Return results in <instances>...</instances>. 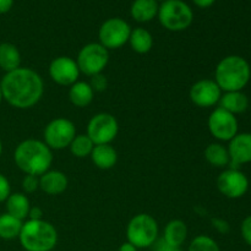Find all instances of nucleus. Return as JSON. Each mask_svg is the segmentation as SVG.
Instances as JSON below:
<instances>
[{
  "mask_svg": "<svg viewBox=\"0 0 251 251\" xmlns=\"http://www.w3.org/2000/svg\"><path fill=\"white\" fill-rule=\"evenodd\" d=\"M2 100L16 109H29L42 100L44 82L37 71L22 68L6 73L0 80Z\"/></svg>",
  "mask_w": 251,
  "mask_h": 251,
  "instance_id": "nucleus-1",
  "label": "nucleus"
},
{
  "mask_svg": "<svg viewBox=\"0 0 251 251\" xmlns=\"http://www.w3.org/2000/svg\"><path fill=\"white\" fill-rule=\"evenodd\" d=\"M14 162L22 173L41 176L50 169L53 153L41 140L27 139L20 142L15 149Z\"/></svg>",
  "mask_w": 251,
  "mask_h": 251,
  "instance_id": "nucleus-2",
  "label": "nucleus"
},
{
  "mask_svg": "<svg viewBox=\"0 0 251 251\" xmlns=\"http://www.w3.org/2000/svg\"><path fill=\"white\" fill-rule=\"evenodd\" d=\"M251 66L240 55H227L218 61L215 69V78L222 92L243 91L250 82Z\"/></svg>",
  "mask_w": 251,
  "mask_h": 251,
  "instance_id": "nucleus-3",
  "label": "nucleus"
},
{
  "mask_svg": "<svg viewBox=\"0 0 251 251\" xmlns=\"http://www.w3.org/2000/svg\"><path fill=\"white\" fill-rule=\"evenodd\" d=\"M19 240L26 251H51L58 244V232L48 221L27 220L22 226Z\"/></svg>",
  "mask_w": 251,
  "mask_h": 251,
  "instance_id": "nucleus-4",
  "label": "nucleus"
},
{
  "mask_svg": "<svg viewBox=\"0 0 251 251\" xmlns=\"http://www.w3.org/2000/svg\"><path fill=\"white\" fill-rule=\"evenodd\" d=\"M158 223L149 213L135 215L126 226V239L137 249L151 248L158 239Z\"/></svg>",
  "mask_w": 251,
  "mask_h": 251,
  "instance_id": "nucleus-5",
  "label": "nucleus"
},
{
  "mask_svg": "<svg viewBox=\"0 0 251 251\" xmlns=\"http://www.w3.org/2000/svg\"><path fill=\"white\" fill-rule=\"evenodd\" d=\"M159 22L166 29L172 32H180L189 28L194 21V12L191 7L183 0H167L158 7Z\"/></svg>",
  "mask_w": 251,
  "mask_h": 251,
  "instance_id": "nucleus-6",
  "label": "nucleus"
},
{
  "mask_svg": "<svg viewBox=\"0 0 251 251\" xmlns=\"http://www.w3.org/2000/svg\"><path fill=\"white\" fill-rule=\"evenodd\" d=\"M75 60L80 69V73L91 77L97 74H102L107 68L109 63V50L100 43L92 42L85 44L80 49Z\"/></svg>",
  "mask_w": 251,
  "mask_h": 251,
  "instance_id": "nucleus-7",
  "label": "nucleus"
},
{
  "mask_svg": "<svg viewBox=\"0 0 251 251\" xmlns=\"http://www.w3.org/2000/svg\"><path fill=\"white\" fill-rule=\"evenodd\" d=\"M76 136V126L70 119L55 118L46 125L43 131V142L53 151H60L70 146Z\"/></svg>",
  "mask_w": 251,
  "mask_h": 251,
  "instance_id": "nucleus-8",
  "label": "nucleus"
},
{
  "mask_svg": "<svg viewBox=\"0 0 251 251\" xmlns=\"http://www.w3.org/2000/svg\"><path fill=\"white\" fill-rule=\"evenodd\" d=\"M131 27L125 20L120 17L108 19L100 25L98 31V43L102 44L108 50L119 49L129 42Z\"/></svg>",
  "mask_w": 251,
  "mask_h": 251,
  "instance_id": "nucleus-9",
  "label": "nucleus"
},
{
  "mask_svg": "<svg viewBox=\"0 0 251 251\" xmlns=\"http://www.w3.org/2000/svg\"><path fill=\"white\" fill-rule=\"evenodd\" d=\"M119 132V123L110 113H98L90 119L87 124V136L95 145L110 144Z\"/></svg>",
  "mask_w": 251,
  "mask_h": 251,
  "instance_id": "nucleus-10",
  "label": "nucleus"
},
{
  "mask_svg": "<svg viewBox=\"0 0 251 251\" xmlns=\"http://www.w3.org/2000/svg\"><path fill=\"white\" fill-rule=\"evenodd\" d=\"M210 134L218 142H229L239 132V123L237 117L223 108L217 107L211 112L207 120Z\"/></svg>",
  "mask_w": 251,
  "mask_h": 251,
  "instance_id": "nucleus-11",
  "label": "nucleus"
},
{
  "mask_svg": "<svg viewBox=\"0 0 251 251\" xmlns=\"http://www.w3.org/2000/svg\"><path fill=\"white\" fill-rule=\"evenodd\" d=\"M217 189L223 196L232 200L243 198L249 190V179L238 168H227L218 176Z\"/></svg>",
  "mask_w": 251,
  "mask_h": 251,
  "instance_id": "nucleus-12",
  "label": "nucleus"
},
{
  "mask_svg": "<svg viewBox=\"0 0 251 251\" xmlns=\"http://www.w3.org/2000/svg\"><path fill=\"white\" fill-rule=\"evenodd\" d=\"M222 90L212 78H202L194 83L189 91V98L199 108H212L220 103Z\"/></svg>",
  "mask_w": 251,
  "mask_h": 251,
  "instance_id": "nucleus-13",
  "label": "nucleus"
},
{
  "mask_svg": "<svg viewBox=\"0 0 251 251\" xmlns=\"http://www.w3.org/2000/svg\"><path fill=\"white\" fill-rule=\"evenodd\" d=\"M48 73L56 85L69 86V87L78 81V76L81 74L75 59L66 55L54 58L49 64Z\"/></svg>",
  "mask_w": 251,
  "mask_h": 251,
  "instance_id": "nucleus-14",
  "label": "nucleus"
},
{
  "mask_svg": "<svg viewBox=\"0 0 251 251\" xmlns=\"http://www.w3.org/2000/svg\"><path fill=\"white\" fill-rule=\"evenodd\" d=\"M228 153L230 158V168H238L251 163V132H238L228 142Z\"/></svg>",
  "mask_w": 251,
  "mask_h": 251,
  "instance_id": "nucleus-15",
  "label": "nucleus"
},
{
  "mask_svg": "<svg viewBox=\"0 0 251 251\" xmlns=\"http://www.w3.org/2000/svg\"><path fill=\"white\" fill-rule=\"evenodd\" d=\"M69 179L65 173L61 171H51L49 169L39 176V189L47 195H60L68 189Z\"/></svg>",
  "mask_w": 251,
  "mask_h": 251,
  "instance_id": "nucleus-16",
  "label": "nucleus"
},
{
  "mask_svg": "<svg viewBox=\"0 0 251 251\" xmlns=\"http://www.w3.org/2000/svg\"><path fill=\"white\" fill-rule=\"evenodd\" d=\"M218 107L223 108L227 112L232 113L237 117L238 114L247 112L249 108V98L243 91H232L223 92Z\"/></svg>",
  "mask_w": 251,
  "mask_h": 251,
  "instance_id": "nucleus-17",
  "label": "nucleus"
},
{
  "mask_svg": "<svg viewBox=\"0 0 251 251\" xmlns=\"http://www.w3.org/2000/svg\"><path fill=\"white\" fill-rule=\"evenodd\" d=\"M91 159L97 168L102 171L112 169L118 162V152L110 144L96 145L91 153Z\"/></svg>",
  "mask_w": 251,
  "mask_h": 251,
  "instance_id": "nucleus-18",
  "label": "nucleus"
},
{
  "mask_svg": "<svg viewBox=\"0 0 251 251\" xmlns=\"http://www.w3.org/2000/svg\"><path fill=\"white\" fill-rule=\"evenodd\" d=\"M188 238V226L181 220H172L164 227L163 240L171 248H181Z\"/></svg>",
  "mask_w": 251,
  "mask_h": 251,
  "instance_id": "nucleus-19",
  "label": "nucleus"
},
{
  "mask_svg": "<svg viewBox=\"0 0 251 251\" xmlns=\"http://www.w3.org/2000/svg\"><path fill=\"white\" fill-rule=\"evenodd\" d=\"M95 91L86 81H76L69 87V100L75 107L85 108L92 103Z\"/></svg>",
  "mask_w": 251,
  "mask_h": 251,
  "instance_id": "nucleus-20",
  "label": "nucleus"
},
{
  "mask_svg": "<svg viewBox=\"0 0 251 251\" xmlns=\"http://www.w3.org/2000/svg\"><path fill=\"white\" fill-rule=\"evenodd\" d=\"M5 207H6V213L25 221L28 218L31 202L25 193H11L5 201Z\"/></svg>",
  "mask_w": 251,
  "mask_h": 251,
  "instance_id": "nucleus-21",
  "label": "nucleus"
},
{
  "mask_svg": "<svg viewBox=\"0 0 251 251\" xmlns=\"http://www.w3.org/2000/svg\"><path fill=\"white\" fill-rule=\"evenodd\" d=\"M21 66V53L15 44L4 42L0 43V69L5 74L14 71Z\"/></svg>",
  "mask_w": 251,
  "mask_h": 251,
  "instance_id": "nucleus-22",
  "label": "nucleus"
},
{
  "mask_svg": "<svg viewBox=\"0 0 251 251\" xmlns=\"http://www.w3.org/2000/svg\"><path fill=\"white\" fill-rule=\"evenodd\" d=\"M158 7L156 0H135L130 7V14L135 21L150 22L158 14Z\"/></svg>",
  "mask_w": 251,
  "mask_h": 251,
  "instance_id": "nucleus-23",
  "label": "nucleus"
},
{
  "mask_svg": "<svg viewBox=\"0 0 251 251\" xmlns=\"http://www.w3.org/2000/svg\"><path fill=\"white\" fill-rule=\"evenodd\" d=\"M203 156L206 162L216 168H226L230 164L228 149L221 142H212L207 145L203 151Z\"/></svg>",
  "mask_w": 251,
  "mask_h": 251,
  "instance_id": "nucleus-24",
  "label": "nucleus"
},
{
  "mask_svg": "<svg viewBox=\"0 0 251 251\" xmlns=\"http://www.w3.org/2000/svg\"><path fill=\"white\" fill-rule=\"evenodd\" d=\"M127 43L130 44L132 50L137 54H147L153 47V37L151 32L144 27H136L131 29L130 38Z\"/></svg>",
  "mask_w": 251,
  "mask_h": 251,
  "instance_id": "nucleus-25",
  "label": "nucleus"
},
{
  "mask_svg": "<svg viewBox=\"0 0 251 251\" xmlns=\"http://www.w3.org/2000/svg\"><path fill=\"white\" fill-rule=\"evenodd\" d=\"M25 221L9 213H0V239L12 240L19 238Z\"/></svg>",
  "mask_w": 251,
  "mask_h": 251,
  "instance_id": "nucleus-26",
  "label": "nucleus"
},
{
  "mask_svg": "<svg viewBox=\"0 0 251 251\" xmlns=\"http://www.w3.org/2000/svg\"><path fill=\"white\" fill-rule=\"evenodd\" d=\"M95 146L96 145L87 136V134H76L69 149H70L71 154L76 158H86V157L91 156Z\"/></svg>",
  "mask_w": 251,
  "mask_h": 251,
  "instance_id": "nucleus-27",
  "label": "nucleus"
},
{
  "mask_svg": "<svg viewBox=\"0 0 251 251\" xmlns=\"http://www.w3.org/2000/svg\"><path fill=\"white\" fill-rule=\"evenodd\" d=\"M188 251H221L220 245L208 235H196L189 244Z\"/></svg>",
  "mask_w": 251,
  "mask_h": 251,
  "instance_id": "nucleus-28",
  "label": "nucleus"
},
{
  "mask_svg": "<svg viewBox=\"0 0 251 251\" xmlns=\"http://www.w3.org/2000/svg\"><path fill=\"white\" fill-rule=\"evenodd\" d=\"M22 189L25 194H33L39 189V176L25 174L22 179Z\"/></svg>",
  "mask_w": 251,
  "mask_h": 251,
  "instance_id": "nucleus-29",
  "label": "nucleus"
},
{
  "mask_svg": "<svg viewBox=\"0 0 251 251\" xmlns=\"http://www.w3.org/2000/svg\"><path fill=\"white\" fill-rule=\"evenodd\" d=\"M95 92H103L108 87V80L103 74H97L95 76H91V81L88 82Z\"/></svg>",
  "mask_w": 251,
  "mask_h": 251,
  "instance_id": "nucleus-30",
  "label": "nucleus"
},
{
  "mask_svg": "<svg viewBox=\"0 0 251 251\" xmlns=\"http://www.w3.org/2000/svg\"><path fill=\"white\" fill-rule=\"evenodd\" d=\"M211 225H212V228H215L216 232H218L220 234H228L230 232L229 222L223 220V218L213 217L211 220Z\"/></svg>",
  "mask_w": 251,
  "mask_h": 251,
  "instance_id": "nucleus-31",
  "label": "nucleus"
},
{
  "mask_svg": "<svg viewBox=\"0 0 251 251\" xmlns=\"http://www.w3.org/2000/svg\"><path fill=\"white\" fill-rule=\"evenodd\" d=\"M11 194V185L10 181L4 174L0 173V203L5 202Z\"/></svg>",
  "mask_w": 251,
  "mask_h": 251,
  "instance_id": "nucleus-32",
  "label": "nucleus"
},
{
  "mask_svg": "<svg viewBox=\"0 0 251 251\" xmlns=\"http://www.w3.org/2000/svg\"><path fill=\"white\" fill-rule=\"evenodd\" d=\"M242 238L249 247H251V215L247 216L240 225Z\"/></svg>",
  "mask_w": 251,
  "mask_h": 251,
  "instance_id": "nucleus-33",
  "label": "nucleus"
},
{
  "mask_svg": "<svg viewBox=\"0 0 251 251\" xmlns=\"http://www.w3.org/2000/svg\"><path fill=\"white\" fill-rule=\"evenodd\" d=\"M28 220H43V211H42L41 207H32L29 208V212H28Z\"/></svg>",
  "mask_w": 251,
  "mask_h": 251,
  "instance_id": "nucleus-34",
  "label": "nucleus"
},
{
  "mask_svg": "<svg viewBox=\"0 0 251 251\" xmlns=\"http://www.w3.org/2000/svg\"><path fill=\"white\" fill-rule=\"evenodd\" d=\"M151 248H153V251H169L172 249V248L164 242L163 238H162V239H157V242L154 243Z\"/></svg>",
  "mask_w": 251,
  "mask_h": 251,
  "instance_id": "nucleus-35",
  "label": "nucleus"
},
{
  "mask_svg": "<svg viewBox=\"0 0 251 251\" xmlns=\"http://www.w3.org/2000/svg\"><path fill=\"white\" fill-rule=\"evenodd\" d=\"M12 5H14V0H0V15L9 12Z\"/></svg>",
  "mask_w": 251,
  "mask_h": 251,
  "instance_id": "nucleus-36",
  "label": "nucleus"
},
{
  "mask_svg": "<svg viewBox=\"0 0 251 251\" xmlns=\"http://www.w3.org/2000/svg\"><path fill=\"white\" fill-rule=\"evenodd\" d=\"M215 1L216 0H193L194 4L198 7H201V9H207V7L212 6Z\"/></svg>",
  "mask_w": 251,
  "mask_h": 251,
  "instance_id": "nucleus-37",
  "label": "nucleus"
},
{
  "mask_svg": "<svg viewBox=\"0 0 251 251\" xmlns=\"http://www.w3.org/2000/svg\"><path fill=\"white\" fill-rule=\"evenodd\" d=\"M118 251H139V249L136 247H134L132 244H130L129 242H125L120 245Z\"/></svg>",
  "mask_w": 251,
  "mask_h": 251,
  "instance_id": "nucleus-38",
  "label": "nucleus"
},
{
  "mask_svg": "<svg viewBox=\"0 0 251 251\" xmlns=\"http://www.w3.org/2000/svg\"><path fill=\"white\" fill-rule=\"evenodd\" d=\"M169 251H184V250L181 249V248H172V249Z\"/></svg>",
  "mask_w": 251,
  "mask_h": 251,
  "instance_id": "nucleus-39",
  "label": "nucleus"
},
{
  "mask_svg": "<svg viewBox=\"0 0 251 251\" xmlns=\"http://www.w3.org/2000/svg\"><path fill=\"white\" fill-rule=\"evenodd\" d=\"M1 154H2V141L1 139H0V157H1Z\"/></svg>",
  "mask_w": 251,
  "mask_h": 251,
  "instance_id": "nucleus-40",
  "label": "nucleus"
},
{
  "mask_svg": "<svg viewBox=\"0 0 251 251\" xmlns=\"http://www.w3.org/2000/svg\"><path fill=\"white\" fill-rule=\"evenodd\" d=\"M2 92H1V87H0V104H1V102H2Z\"/></svg>",
  "mask_w": 251,
  "mask_h": 251,
  "instance_id": "nucleus-41",
  "label": "nucleus"
},
{
  "mask_svg": "<svg viewBox=\"0 0 251 251\" xmlns=\"http://www.w3.org/2000/svg\"><path fill=\"white\" fill-rule=\"evenodd\" d=\"M156 1H157V2H158V1H162V2H163V1H167V0H156Z\"/></svg>",
  "mask_w": 251,
  "mask_h": 251,
  "instance_id": "nucleus-42",
  "label": "nucleus"
}]
</instances>
